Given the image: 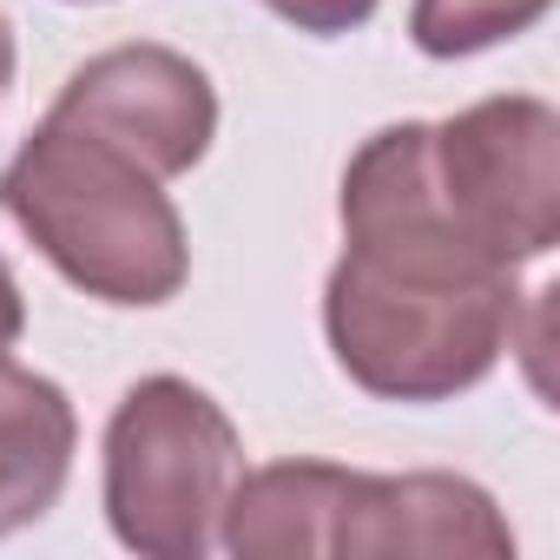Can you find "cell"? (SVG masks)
Instances as JSON below:
<instances>
[{"instance_id": "obj_1", "label": "cell", "mask_w": 560, "mask_h": 560, "mask_svg": "<svg viewBox=\"0 0 560 560\" xmlns=\"http://www.w3.org/2000/svg\"><path fill=\"white\" fill-rule=\"evenodd\" d=\"M237 560H508L514 527L462 475H357L337 462H270L237 475L224 514Z\"/></svg>"}, {"instance_id": "obj_2", "label": "cell", "mask_w": 560, "mask_h": 560, "mask_svg": "<svg viewBox=\"0 0 560 560\" xmlns=\"http://www.w3.org/2000/svg\"><path fill=\"white\" fill-rule=\"evenodd\" d=\"M0 205L67 284H80L100 304H165L191 270L185 224L159 178L132 152L67 119H47L8 159Z\"/></svg>"}, {"instance_id": "obj_3", "label": "cell", "mask_w": 560, "mask_h": 560, "mask_svg": "<svg viewBox=\"0 0 560 560\" xmlns=\"http://www.w3.org/2000/svg\"><path fill=\"white\" fill-rule=\"evenodd\" d=\"M521 291L508 277H389L343 257L324 284V330L350 383L389 402L475 389L514 343Z\"/></svg>"}, {"instance_id": "obj_4", "label": "cell", "mask_w": 560, "mask_h": 560, "mask_svg": "<svg viewBox=\"0 0 560 560\" xmlns=\"http://www.w3.org/2000/svg\"><path fill=\"white\" fill-rule=\"evenodd\" d=\"M244 475L231 416L185 376H145L106 422V514L145 560H198Z\"/></svg>"}, {"instance_id": "obj_5", "label": "cell", "mask_w": 560, "mask_h": 560, "mask_svg": "<svg viewBox=\"0 0 560 560\" xmlns=\"http://www.w3.org/2000/svg\"><path fill=\"white\" fill-rule=\"evenodd\" d=\"M429 172L455 231L501 270L560 237V113L547 100H481L429 126Z\"/></svg>"}, {"instance_id": "obj_6", "label": "cell", "mask_w": 560, "mask_h": 560, "mask_svg": "<svg viewBox=\"0 0 560 560\" xmlns=\"http://www.w3.org/2000/svg\"><path fill=\"white\" fill-rule=\"evenodd\" d=\"M47 119H67L106 145L132 152L152 178H178L205 159V145L218 132V93L172 47H113L60 86Z\"/></svg>"}, {"instance_id": "obj_7", "label": "cell", "mask_w": 560, "mask_h": 560, "mask_svg": "<svg viewBox=\"0 0 560 560\" xmlns=\"http://www.w3.org/2000/svg\"><path fill=\"white\" fill-rule=\"evenodd\" d=\"M73 475V402L0 357V534L34 527Z\"/></svg>"}, {"instance_id": "obj_8", "label": "cell", "mask_w": 560, "mask_h": 560, "mask_svg": "<svg viewBox=\"0 0 560 560\" xmlns=\"http://www.w3.org/2000/svg\"><path fill=\"white\" fill-rule=\"evenodd\" d=\"M553 0H416L409 14V34L422 54L435 60H462V54H481V47H501L514 34H527Z\"/></svg>"}, {"instance_id": "obj_9", "label": "cell", "mask_w": 560, "mask_h": 560, "mask_svg": "<svg viewBox=\"0 0 560 560\" xmlns=\"http://www.w3.org/2000/svg\"><path fill=\"white\" fill-rule=\"evenodd\" d=\"M270 14H284L304 34H350L376 14V0H264Z\"/></svg>"}, {"instance_id": "obj_10", "label": "cell", "mask_w": 560, "mask_h": 560, "mask_svg": "<svg viewBox=\"0 0 560 560\" xmlns=\"http://www.w3.org/2000/svg\"><path fill=\"white\" fill-rule=\"evenodd\" d=\"M21 324H27V304H21V284H14V270L0 264V357L14 350V337H21Z\"/></svg>"}, {"instance_id": "obj_11", "label": "cell", "mask_w": 560, "mask_h": 560, "mask_svg": "<svg viewBox=\"0 0 560 560\" xmlns=\"http://www.w3.org/2000/svg\"><path fill=\"white\" fill-rule=\"evenodd\" d=\"M8 80H14V34L0 21V93H8Z\"/></svg>"}]
</instances>
